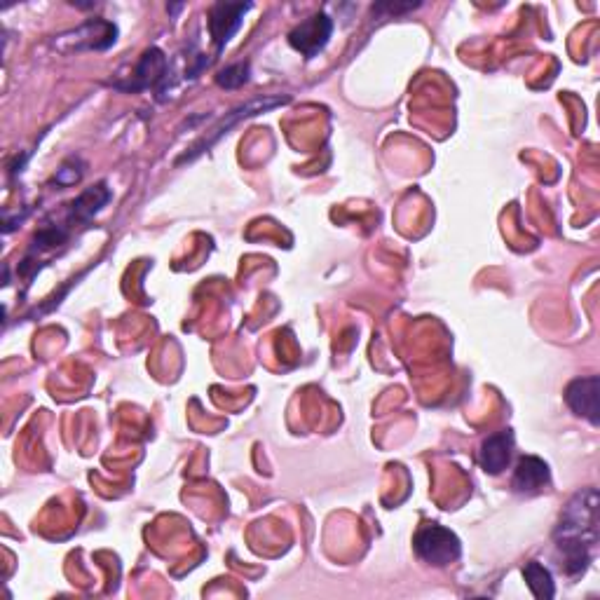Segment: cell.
<instances>
[{
  "label": "cell",
  "mask_w": 600,
  "mask_h": 600,
  "mask_svg": "<svg viewBox=\"0 0 600 600\" xmlns=\"http://www.w3.org/2000/svg\"><path fill=\"white\" fill-rule=\"evenodd\" d=\"M600 497L596 488H584L563 509L561 521L554 533L556 547L563 556V568L568 575H582L589 568L593 549L598 544Z\"/></svg>",
  "instance_id": "cell-1"
},
{
  "label": "cell",
  "mask_w": 600,
  "mask_h": 600,
  "mask_svg": "<svg viewBox=\"0 0 600 600\" xmlns=\"http://www.w3.org/2000/svg\"><path fill=\"white\" fill-rule=\"evenodd\" d=\"M413 547L420 561L434 565V568H446V565L458 561L462 554L458 535L439 523L422 525L418 533H415Z\"/></svg>",
  "instance_id": "cell-2"
},
{
  "label": "cell",
  "mask_w": 600,
  "mask_h": 600,
  "mask_svg": "<svg viewBox=\"0 0 600 600\" xmlns=\"http://www.w3.org/2000/svg\"><path fill=\"white\" fill-rule=\"evenodd\" d=\"M115 38H118L115 24L106 22V19H92L78 29L61 33L54 40V47H59L61 52H101L108 50L115 43Z\"/></svg>",
  "instance_id": "cell-3"
},
{
  "label": "cell",
  "mask_w": 600,
  "mask_h": 600,
  "mask_svg": "<svg viewBox=\"0 0 600 600\" xmlns=\"http://www.w3.org/2000/svg\"><path fill=\"white\" fill-rule=\"evenodd\" d=\"M286 101H289V97H265V99H254V101H249V104H244V106H240V108H235V111L225 113V115H228V118H223V120H221V125L211 129V132H207V136H202V139L197 141L195 146L190 148L188 153L183 155V158H181L179 162H176V165H183V162H190V160H195L197 155L207 153V148L214 146V143H216L218 139H221L223 134H228V129H233V125H237V122H240L242 118H249V115H256V113H263V111H270V108L282 106V104H286Z\"/></svg>",
  "instance_id": "cell-4"
},
{
  "label": "cell",
  "mask_w": 600,
  "mask_h": 600,
  "mask_svg": "<svg viewBox=\"0 0 600 600\" xmlns=\"http://www.w3.org/2000/svg\"><path fill=\"white\" fill-rule=\"evenodd\" d=\"M333 33V22L329 15L319 12V15H312L300 22L296 29L289 33V43L296 52L303 54V57H317L319 52L329 45Z\"/></svg>",
  "instance_id": "cell-5"
},
{
  "label": "cell",
  "mask_w": 600,
  "mask_h": 600,
  "mask_svg": "<svg viewBox=\"0 0 600 600\" xmlns=\"http://www.w3.org/2000/svg\"><path fill=\"white\" fill-rule=\"evenodd\" d=\"M251 10V3H214L209 8V33L214 40L216 52L233 40L244 22V15Z\"/></svg>",
  "instance_id": "cell-6"
},
{
  "label": "cell",
  "mask_w": 600,
  "mask_h": 600,
  "mask_svg": "<svg viewBox=\"0 0 600 600\" xmlns=\"http://www.w3.org/2000/svg\"><path fill=\"white\" fill-rule=\"evenodd\" d=\"M565 404L579 418L589 420L591 425H600V378H577L565 387Z\"/></svg>",
  "instance_id": "cell-7"
},
{
  "label": "cell",
  "mask_w": 600,
  "mask_h": 600,
  "mask_svg": "<svg viewBox=\"0 0 600 600\" xmlns=\"http://www.w3.org/2000/svg\"><path fill=\"white\" fill-rule=\"evenodd\" d=\"M167 75H169L167 57L158 50V47H150V50L143 52L139 64L134 66L132 80H129L127 85L118 87V90L141 92V90H148V87H158L160 83H165Z\"/></svg>",
  "instance_id": "cell-8"
},
{
  "label": "cell",
  "mask_w": 600,
  "mask_h": 600,
  "mask_svg": "<svg viewBox=\"0 0 600 600\" xmlns=\"http://www.w3.org/2000/svg\"><path fill=\"white\" fill-rule=\"evenodd\" d=\"M511 453H514V432L511 429H502V432L490 434L486 441L481 443L479 462L481 469L486 474H502L509 467Z\"/></svg>",
  "instance_id": "cell-9"
},
{
  "label": "cell",
  "mask_w": 600,
  "mask_h": 600,
  "mask_svg": "<svg viewBox=\"0 0 600 600\" xmlns=\"http://www.w3.org/2000/svg\"><path fill=\"white\" fill-rule=\"evenodd\" d=\"M549 481H551V472L547 462L535 458V455H528V458H523L516 465L511 486H514L516 493L530 495V493H537V490H542L544 486H549Z\"/></svg>",
  "instance_id": "cell-10"
},
{
  "label": "cell",
  "mask_w": 600,
  "mask_h": 600,
  "mask_svg": "<svg viewBox=\"0 0 600 600\" xmlns=\"http://www.w3.org/2000/svg\"><path fill=\"white\" fill-rule=\"evenodd\" d=\"M111 190L106 188V183H99V186L87 188L78 200L71 202L68 207V221L78 223V221H90L92 216H97L101 209L111 202Z\"/></svg>",
  "instance_id": "cell-11"
},
{
  "label": "cell",
  "mask_w": 600,
  "mask_h": 600,
  "mask_svg": "<svg viewBox=\"0 0 600 600\" xmlns=\"http://www.w3.org/2000/svg\"><path fill=\"white\" fill-rule=\"evenodd\" d=\"M523 577H525V582H528L530 591H533L535 598L547 600V598H554L556 596L554 577H551V572L547 568H544L542 563L530 561L523 568Z\"/></svg>",
  "instance_id": "cell-12"
},
{
  "label": "cell",
  "mask_w": 600,
  "mask_h": 600,
  "mask_svg": "<svg viewBox=\"0 0 600 600\" xmlns=\"http://www.w3.org/2000/svg\"><path fill=\"white\" fill-rule=\"evenodd\" d=\"M249 73H251L249 64L225 66L223 71L216 75V83H218V87H223V90H237V87L249 83Z\"/></svg>",
  "instance_id": "cell-13"
},
{
  "label": "cell",
  "mask_w": 600,
  "mask_h": 600,
  "mask_svg": "<svg viewBox=\"0 0 600 600\" xmlns=\"http://www.w3.org/2000/svg\"><path fill=\"white\" fill-rule=\"evenodd\" d=\"M80 179H83V165H80L78 160L64 162L57 176H54V181H57L59 186H73V183H78Z\"/></svg>",
  "instance_id": "cell-14"
},
{
  "label": "cell",
  "mask_w": 600,
  "mask_h": 600,
  "mask_svg": "<svg viewBox=\"0 0 600 600\" xmlns=\"http://www.w3.org/2000/svg\"><path fill=\"white\" fill-rule=\"evenodd\" d=\"M420 5V3H418ZM418 5H392V3H383V5H375L373 8V15H383V12H387V15H401V12H408V10H415Z\"/></svg>",
  "instance_id": "cell-15"
}]
</instances>
